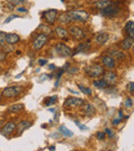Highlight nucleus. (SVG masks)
<instances>
[{
	"label": "nucleus",
	"instance_id": "obj_42",
	"mask_svg": "<svg viewBox=\"0 0 134 151\" xmlns=\"http://www.w3.org/2000/svg\"><path fill=\"white\" fill-rule=\"evenodd\" d=\"M123 117H124V115H123V111L122 110H120V111H119V118L123 119Z\"/></svg>",
	"mask_w": 134,
	"mask_h": 151
},
{
	"label": "nucleus",
	"instance_id": "obj_35",
	"mask_svg": "<svg viewBox=\"0 0 134 151\" xmlns=\"http://www.w3.org/2000/svg\"><path fill=\"white\" fill-rule=\"evenodd\" d=\"M96 137H97V139L98 140H104L105 139V133H101V132H99V133H97L96 134Z\"/></svg>",
	"mask_w": 134,
	"mask_h": 151
},
{
	"label": "nucleus",
	"instance_id": "obj_24",
	"mask_svg": "<svg viewBox=\"0 0 134 151\" xmlns=\"http://www.w3.org/2000/svg\"><path fill=\"white\" fill-rule=\"evenodd\" d=\"M93 84H94V86H96V88H105L106 86H108L107 83H106L105 81H104L103 79H97V80H95L94 82H93Z\"/></svg>",
	"mask_w": 134,
	"mask_h": 151
},
{
	"label": "nucleus",
	"instance_id": "obj_44",
	"mask_svg": "<svg viewBox=\"0 0 134 151\" xmlns=\"http://www.w3.org/2000/svg\"><path fill=\"white\" fill-rule=\"evenodd\" d=\"M49 69H50V70H54V69H56V66L53 65V64H52V65L49 66Z\"/></svg>",
	"mask_w": 134,
	"mask_h": 151
},
{
	"label": "nucleus",
	"instance_id": "obj_10",
	"mask_svg": "<svg viewBox=\"0 0 134 151\" xmlns=\"http://www.w3.org/2000/svg\"><path fill=\"white\" fill-rule=\"evenodd\" d=\"M16 127H17L16 123H14V121H9V122L6 123V124L0 129V134L3 135L4 137H9V136L14 132Z\"/></svg>",
	"mask_w": 134,
	"mask_h": 151
},
{
	"label": "nucleus",
	"instance_id": "obj_13",
	"mask_svg": "<svg viewBox=\"0 0 134 151\" xmlns=\"http://www.w3.org/2000/svg\"><path fill=\"white\" fill-rule=\"evenodd\" d=\"M102 64H103L107 69H112V68H114V66H116V61H114V58H112L110 56L106 55V56L102 57Z\"/></svg>",
	"mask_w": 134,
	"mask_h": 151
},
{
	"label": "nucleus",
	"instance_id": "obj_11",
	"mask_svg": "<svg viewBox=\"0 0 134 151\" xmlns=\"http://www.w3.org/2000/svg\"><path fill=\"white\" fill-rule=\"evenodd\" d=\"M102 75H103V80L107 84H109V86L114 84L117 82V80H118V75H117V73H114V71L103 72Z\"/></svg>",
	"mask_w": 134,
	"mask_h": 151
},
{
	"label": "nucleus",
	"instance_id": "obj_47",
	"mask_svg": "<svg viewBox=\"0 0 134 151\" xmlns=\"http://www.w3.org/2000/svg\"><path fill=\"white\" fill-rule=\"evenodd\" d=\"M61 1H62V2H63V1H64V0H61Z\"/></svg>",
	"mask_w": 134,
	"mask_h": 151
},
{
	"label": "nucleus",
	"instance_id": "obj_21",
	"mask_svg": "<svg viewBox=\"0 0 134 151\" xmlns=\"http://www.w3.org/2000/svg\"><path fill=\"white\" fill-rule=\"evenodd\" d=\"M59 133L64 136V137H72V136H73V133H72L71 131H69L65 125H61V127H59Z\"/></svg>",
	"mask_w": 134,
	"mask_h": 151
},
{
	"label": "nucleus",
	"instance_id": "obj_26",
	"mask_svg": "<svg viewBox=\"0 0 134 151\" xmlns=\"http://www.w3.org/2000/svg\"><path fill=\"white\" fill-rule=\"evenodd\" d=\"M59 22L61 23V24H69L71 21H70L69 17H68L67 14H62L60 17H59Z\"/></svg>",
	"mask_w": 134,
	"mask_h": 151
},
{
	"label": "nucleus",
	"instance_id": "obj_9",
	"mask_svg": "<svg viewBox=\"0 0 134 151\" xmlns=\"http://www.w3.org/2000/svg\"><path fill=\"white\" fill-rule=\"evenodd\" d=\"M83 104H84V100L80 99V98H68L64 102L65 107H71V108L80 107V106H83Z\"/></svg>",
	"mask_w": 134,
	"mask_h": 151
},
{
	"label": "nucleus",
	"instance_id": "obj_38",
	"mask_svg": "<svg viewBox=\"0 0 134 151\" xmlns=\"http://www.w3.org/2000/svg\"><path fill=\"white\" fill-rule=\"evenodd\" d=\"M6 52H4L3 50L2 52H0V62H3V61H5V59H6Z\"/></svg>",
	"mask_w": 134,
	"mask_h": 151
},
{
	"label": "nucleus",
	"instance_id": "obj_2",
	"mask_svg": "<svg viewBox=\"0 0 134 151\" xmlns=\"http://www.w3.org/2000/svg\"><path fill=\"white\" fill-rule=\"evenodd\" d=\"M103 72H104L103 67L101 65H99V64H93V65L86 68V73L92 78L100 77L102 74H103Z\"/></svg>",
	"mask_w": 134,
	"mask_h": 151
},
{
	"label": "nucleus",
	"instance_id": "obj_25",
	"mask_svg": "<svg viewBox=\"0 0 134 151\" xmlns=\"http://www.w3.org/2000/svg\"><path fill=\"white\" fill-rule=\"evenodd\" d=\"M112 54L114 58H117L118 60H124L125 59V54L122 52V50H112Z\"/></svg>",
	"mask_w": 134,
	"mask_h": 151
},
{
	"label": "nucleus",
	"instance_id": "obj_22",
	"mask_svg": "<svg viewBox=\"0 0 134 151\" xmlns=\"http://www.w3.org/2000/svg\"><path fill=\"white\" fill-rule=\"evenodd\" d=\"M110 3H112V1H110V0H98V1L95 3V6H96V8L102 9V8L108 6Z\"/></svg>",
	"mask_w": 134,
	"mask_h": 151
},
{
	"label": "nucleus",
	"instance_id": "obj_45",
	"mask_svg": "<svg viewBox=\"0 0 134 151\" xmlns=\"http://www.w3.org/2000/svg\"><path fill=\"white\" fill-rule=\"evenodd\" d=\"M49 149H50V150H55V147H54V146H51V147L49 148Z\"/></svg>",
	"mask_w": 134,
	"mask_h": 151
},
{
	"label": "nucleus",
	"instance_id": "obj_36",
	"mask_svg": "<svg viewBox=\"0 0 134 151\" xmlns=\"http://www.w3.org/2000/svg\"><path fill=\"white\" fill-rule=\"evenodd\" d=\"M17 18H19V16H17V14H14V16L8 17V18L6 19L5 21H4V24H7V23H9L10 21H12V20H14V19H17Z\"/></svg>",
	"mask_w": 134,
	"mask_h": 151
},
{
	"label": "nucleus",
	"instance_id": "obj_23",
	"mask_svg": "<svg viewBox=\"0 0 134 151\" xmlns=\"http://www.w3.org/2000/svg\"><path fill=\"white\" fill-rule=\"evenodd\" d=\"M55 32H56V34L60 38H65L67 36V34H68V32L65 30L64 28H62V27H56Z\"/></svg>",
	"mask_w": 134,
	"mask_h": 151
},
{
	"label": "nucleus",
	"instance_id": "obj_20",
	"mask_svg": "<svg viewBox=\"0 0 134 151\" xmlns=\"http://www.w3.org/2000/svg\"><path fill=\"white\" fill-rule=\"evenodd\" d=\"M29 127H30V122H29V121H27V120L21 121V122L19 123V125H18V132H19V135H21V134H22L23 132H24L26 129H28Z\"/></svg>",
	"mask_w": 134,
	"mask_h": 151
},
{
	"label": "nucleus",
	"instance_id": "obj_8",
	"mask_svg": "<svg viewBox=\"0 0 134 151\" xmlns=\"http://www.w3.org/2000/svg\"><path fill=\"white\" fill-rule=\"evenodd\" d=\"M43 19L48 22V24L53 25L55 24L57 20V17H58V12L56 9H48L42 14Z\"/></svg>",
	"mask_w": 134,
	"mask_h": 151
},
{
	"label": "nucleus",
	"instance_id": "obj_41",
	"mask_svg": "<svg viewBox=\"0 0 134 151\" xmlns=\"http://www.w3.org/2000/svg\"><path fill=\"white\" fill-rule=\"evenodd\" d=\"M18 12H28V9L25 7H18Z\"/></svg>",
	"mask_w": 134,
	"mask_h": 151
},
{
	"label": "nucleus",
	"instance_id": "obj_7",
	"mask_svg": "<svg viewBox=\"0 0 134 151\" xmlns=\"http://www.w3.org/2000/svg\"><path fill=\"white\" fill-rule=\"evenodd\" d=\"M22 91V88L20 86H8L5 88L2 91V95L5 98H14L18 95H20Z\"/></svg>",
	"mask_w": 134,
	"mask_h": 151
},
{
	"label": "nucleus",
	"instance_id": "obj_31",
	"mask_svg": "<svg viewBox=\"0 0 134 151\" xmlns=\"http://www.w3.org/2000/svg\"><path fill=\"white\" fill-rule=\"evenodd\" d=\"M7 2H9V3H12V5H20V4H22V3H24L25 2V0H6Z\"/></svg>",
	"mask_w": 134,
	"mask_h": 151
},
{
	"label": "nucleus",
	"instance_id": "obj_1",
	"mask_svg": "<svg viewBox=\"0 0 134 151\" xmlns=\"http://www.w3.org/2000/svg\"><path fill=\"white\" fill-rule=\"evenodd\" d=\"M70 21H78V22L86 23L90 19V14L85 10H73V12H68Z\"/></svg>",
	"mask_w": 134,
	"mask_h": 151
},
{
	"label": "nucleus",
	"instance_id": "obj_16",
	"mask_svg": "<svg viewBox=\"0 0 134 151\" xmlns=\"http://www.w3.org/2000/svg\"><path fill=\"white\" fill-rule=\"evenodd\" d=\"M83 112H84L86 115L91 116V115H94L95 112H96V109H95L94 106L91 105V104H86V105L83 107Z\"/></svg>",
	"mask_w": 134,
	"mask_h": 151
},
{
	"label": "nucleus",
	"instance_id": "obj_19",
	"mask_svg": "<svg viewBox=\"0 0 134 151\" xmlns=\"http://www.w3.org/2000/svg\"><path fill=\"white\" fill-rule=\"evenodd\" d=\"M24 109V105L23 104H16V105H12L8 108V111L12 112V113H18V112H21Z\"/></svg>",
	"mask_w": 134,
	"mask_h": 151
},
{
	"label": "nucleus",
	"instance_id": "obj_46",
	"mask_svg": "<svg viewBox=\"0 0 134 151\" xmlns=\"http://www.w3.org/2000/svg\"><path fill=\"white\" fill-rule=\"evenodd\" d=\"M0 70H1V66H0Z\"/></svg>",
	"mask_w": 134,
	"mask_h": 151
},
{
	"label": "nucleus",
	"instance_id": "obj_39",
	"mask_svg": "<svg viewBox=\"0 0 134 151\" xmlns=\"http://www.w3.org/2000/svg\"><path fill=\"white\" fill-rule=\"evenodd\" d=\"M38 64H39L40 66H44V65H46V64H48V61L40 59V60H38Z\"/></svg>",
	"mask_w": 134,
	"mask_h": 151
},
{
	"label": "nucleus",
	"instance_id": "obj_28",
	"mask_svg": "<svg viewBox=\"0 0 134 151\" xmlns=\"http://www.w3.org/2000/svg\"><path fill=\"white\" fill-rule=\"evenodd\" d=\"M2 50H3L4 52H6V54H8V52H12V50H14V47H12V44H5L4 43V45L2 46Z\"/></svg>",
	"mask_w": 134,
	"mask_h": 151
},
{
	"label": "nucleus",
	"instance_id": "obj_17",
	"mask_svg": "<svg viewBox=\"0 0 134 151\" xmlns=\"http://www.w3.org/2000/svg\"><path fill=\"white\" fill-rule=\"evenodd\" d=\"M125 31L127 32L130 37H134V24L133 21H129L127 22V24L125 25Z\"/></svg>",
	"mask_w": 134,
	"mask_h": 151
},
{
	"label": "nucleus",
	"instance_id": "obj_12",
	"mask_svg": "<svg viewBox=\"0 0 134 151\" xmlns=\"http://www.w3.org/2000/svg\"><path fill=\"white\" fill-rule=\"evenodd\" d=\"M108 38H109V36H108L107 33H105V32H99V33L95 36V42H96L98 45H104V44L108 41Z\"/></svg>",
	"mask_w": 134,
	"mask_h": 151
},
{
	"label": "nucleus",
	"instance_id": "obj_3",
	"mask_svg": "<svg viewBox=\"0 0 134 151\" xmlns=\"http://www.w3.org/2000/svg\"><path fill=\"white\" fill-rule=\"evenodd\" d=\"M120 12V6L118 5L117 3H110L108 6H106V7L102 8L101 9V14L103 17H108V18H110V17H114L117 16V14Z\"/></svg>",
	"mask_w": 134,
	"mask_h": 151
},
{
	"label": "nucleus",
	"instance_id": "obj_37",
	"mask_svg": "<svg viewBox=\"0 0 134 151\" xmlns=\"http://www.w3.org/2000/svg\"><path fill=\"white\" fill-rule=\"evenodd\" d=\"M105 133L107 134V136H108V137L110 138V139H112V138H114V132H112V129H105Z\"/></svg>",
	"mask_w": 134,
	"mask_h": 151
},
{
	"label": "nucleus",
	"instance_id": "obj_15",
	"mask_svg": "<svg viewBox=\"0 0 134 151\" xmlns=\"http://www.w3.org/2000/svg\"><path fill=\"white\" fill-rule=\"evenodd\" d=\"M133 44H134V39L133 37H127L125 38L124 40H123L122 44H121V46H122V50H131V48L133 47Z\"/></svg>",
	"mask_w": 134,
	"mask_h": 151
},
{
	"label": "nucleus",
	"instance_id": "obj_27",
	"mask_svg": "<svg viewBox=\"0 0 134 151\" xmlns=\"http://www.w3.org/2000/svg\"><path fill=\"white\" fill-rule=\"evenodd\" d=\"M78 88L80 90V91H82V93H84L85 95H88V96L92 95V91H91V88H86V86H82V84H78Z\"/></svg>",
	"mask_w": 134,
	"mask_h": 151
},
{
	"label": "nucleus",
	"instance_id": "obj_32",
	"mask_svg": "<svg viewBox=\"0 0 134 151\" xmlns=\"http://www.w3.org/2000/svg\"><path fill=\"white\" fill-rule=\"evenodd\" d=\"M56 101H57V97H55V96H54V97H51L50 99H49V101H46V106L53 105V104H54Z\"/></svg>",
	"mask_w": 134,
	"mask_h": 151
},
{
	"label": "nucleus",
	"instance_id": "obj_33",
	"mask_svg": "<svg viewBox=\"0 0 134 151\" xmlns=\"http://www.w3.org/2000/svg\"><path fill=\"white\" fill-rule=\"evenodd\" d=\"M74 122H75V124L78 125V127H80V129H82V131H88V129H89L88 127H86V125H84V124H82V123H80V121L75 120Z\"/></svg>",
	"mask_w": 134,
	"mask_h": 151
},
{
	"label": "nucleus",
	"instance_id": "obj_5",
	"mask_svg": "<svg viewBox=\"0 0 134 151\" xmlns=\"http://www.w3.org/2000/svg\"><path fill=\"white\" fill-rule=\"evenodd\" d=\"M48 36L46 35V34L43 33H40L38 34L37 36L35 37V39L33 40V50H41L42 47H43V45L46 43V41H48Z\"/></svg>",
	"mask_w": 134,
	"mask_h": 151
},
{
	"label": "nucleus",
	"instance_id": "obj_14",
	"mask_svg": "<svg viewBox=\"0 0 134 151\" xmlns=\"http://www.w3.org/2000/svg\"><path fill=\"white\" fill-rule=\"evenodd\" d=\"M20 41V36L16 33H8L5 36V42L8 44H16Z\"/></svg>",
	"mask_w": 134,
	"mask_h": 151
},
{
	"label": "nucleus",
	"instance_id": "obj_34",
	"mask_svg": "<svg viewBox=\"0 0 134 151\" xmlns=\"http://www.w3.org/2000/svg\"><path fill=\"white\" fill-rule=\"evenodd\" d=\"M127 91H130L131 93L134 91V82L133 81H130L128 83V86H127Z\"/></svg>",
	"mask_w": 134,
	"mask_h": 151
},
{
	"label": "nucleus",
	"instance_id": "obj_43",
	"mask_svg": "<svg viewBox=\"0 0 134 151\" xmlns=\"http://www.w3.org/2000/svg\"><path fill=\"white\" fill-rule=\"evenodd\" d=\"M78 68H73V69H70L69 70V73H73V72H78Z\"/></svg>",
	"mask_w": 134,
	"mask_h": 151
},
{
	"label": "nucleus",
	"instance_id": "obj_6",
	"mask_svg": "<svg viewBox=\"0 0 134 151\" xmlns=\"http://www.w3.org/2000/svg\"><path fill=\"white\" fill-rule=\"evenodd\" d=\"M69 33L70 35L72 36V37L74 38L75 40H83L86 38V32L83 30L82 28H80V27H76V26H72L69 28Z\"/></svg>",
	"mask_w": 134,
	"mask_h": 151
},
{
	"label": "nucleus",
	"instance_id": "obj_30",
	"mask_svg": "<svg viewBox=\"0 0 134 151\" xmlns=\"http://www.w3.org/2000/svg\"><path fill=\"white\" fill-rule=\"evenodd\" d=\"M125 107L126 108H132L133 107V99L132 98H127L125 100Z\"/></svg>",
	"mask_w": 134,
	"mask_h": 151
},
{
	"label": "nucleus",
	"instance_id": "obj_29",
	"mask_svg": "<svg viewBox=\"0 0 134 151\" xmlns=\"http://www.w3.org/2000/svg\"><path fill=\"white\" fill-rule=\"evenodd\" d=\"M5 36H6V33L3 31H0V48L4 45L5 43Z\"/></svg>",
	"mask_w": 134,
	"mask_h": 151
},
{
	"label": "nucleus",
	"instance_id": "obj_18",
	"mask_svg": "<svg viewBox=\"0 0 134 151\" xmlns=\"http://www.w3.org/2000/svg\"><path fill=\"white\" fill-rule=\"evenodd\" d=\"M90 47V41H87V42H82L80 45L76 47L75 52H74V55L78 54V52H86L88 48Z\"/></svg>",
	"mask_w": 134,
	"mask_h": 151
},
{
	"label": "nucleus",
	"instance_id": "obj_4",
	"mask_svg": "<svg viewBox=\"0 0 134 151\" xmlns=\"http://www.w3.org/2000/svg\"><path fill=\"white\" fill-rule=\"evenodd\" d=\"M54 50L56 55H58V56H60V57H64V58L65 57H70L72 54L71 48L64 43L56 44V46L54 47Z\"/></svg>",
	"mask_w": 134,
	"mask_h": 151
},
{
	"label": "nucleus",
	"instance_id": "obj_40",
	"mask_svg": "<svg viewBox=\"0 0 134 151\" xmlns=\"http://www.w3.org/2000/svg\"><path fill=\"white\" fill-rule=\"evenodd\" d=\"M121 120H122V119H121V118H117V119H112V124H114V125H118L119 123L121 122Z\"/></svg>",
	"mask_w": 134,
	"mask_h": 151
}]
</instances>
